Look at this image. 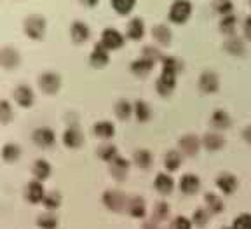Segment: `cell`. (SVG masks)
<instances>
[{"mask_svg": "<svg viewBox=\"0 0 251 229\" xmlns=\"http://www.w3.org/2000/svg\"><path fill=\"white\" fill-rule=\"evenodd\" d=\"M96 156H98L100 159H103V161H106V163L114 161V159L119 156L117 147H115L114 143H103V145H100L98 150H96Z\"/></svg>", "mask_w": 251, "mask_h": 229, "instance_id": "cell-34", "label": "cell"}, {"mask_svg": "<svg viewBox=\"0 0 251 229\" xmlns=\"http://www.w3.org/2000/svg\"><path fill=\"white\" fill-rule=\"evenodd\" d=\"M234 229H251V215L244 213L234 221Z\"/></svg>", "mask_w": 251, "mask_h": 229, "instance_id": "cell-46", "label": "cell"}, {"mask_svg": "<svg viewBox=\"0 0 251 229\" xmlns=\"http://www.w3.org/2000/svg\"><path fill=\"white\" fill-rule=\"evenodd\" d=\"M141 229H159V226L155 224V222H145V224H143V228Z\"/></svg>", "mask_w": 251, "mask_h": 229, "instance_id": "cell-51", "label": "cell"}, {"mask_svg": "<svg viewBox=\"0 0 251 229\" xmlns=\"http://www.w3.org/2000/svg\"><path fill=\"white\" fill-rule=\"evenodd\" d=\"M153 186H155V189L159 191V193L166 196V194H171L173 189H175V180H173L168 173H159L155 177Z\"/></svg>", "mask_w": 251, "mask_h": 229, "instance_id": "cell-30", "label": "cell"}, {"mask_svg": "<svg viewBox=\"0 0 251 229\" xmlns=\"http://www.w3.org/2000/svg\"><path fill=\"white\" fill-rule=\"evenodd\" d=\"M169 215V205L164 201H159L155 206H153V213L152 217L155 219V221H166Z\"/></svg>", "mask_w": 251, "mask_h": 229, "instance_id": "cell-44", "label": "cell"}, {"mask_svg": "<svg viewBox=\"0 0 251 229\" xmlns=\"http://www.w3.org/2000/svg\"><path fill=\"white\" fill-rule=\"evenodd\" d=\"M51 170H52L51 165H49V161H46V159H37V161L33 163V166H31V173H33L35 180H39V182H44L51 177Z\"/></svg>", "mask_w": 251, "mask_h": 229, "instance_id": "cell-28", "label": "cell"}, {"mask_svg": "<svg viewBox=\"0 0 251 229\" xmlns=\"http://www.w3.org/2000/svg\"><path fill=\"white\" fill-rule=\"evenodd\" d=\"M204 201H206V206H208V212H211V213H220L224 210V201H222L216 194L208 193L204 196Z\"/></svg>", "mask_w": 251, "mask_h": 229, "instance_id": "cell-41", "label": "cell"}, {"mask_svg": "<svg viewBox=\"0 0 251 229\" xmlns=\"http://www.w3.org/2000/svg\"><path fill=\"white\" fill-rule=\"evenodd\" d=\"M183 67H185V63L180 58H176V56H166L164 55V58H162V61H161V72H164V74H171V75H175V77L183 72Z\"/></svg>", "mask_w": 251, "mask_h": 229, "instance_id": "cell-21", "label": "cell"}, {"mask_svg": "<svg viewBox=\"0 0 251 229\" xmlns=\"http://www.w3.org/2000/svg\"><path fill=\"white\" fill-rule=\"evenodd\" d=\"M20 156H21V147L18 143H5L2 147V158H4V161L14 163L20 159Z\"/></svg>", "mask_w": 251, "mask_h": 229, "instance_id": "cell-36", "label": "cell"}, {"mask_svg": "<svg viewBox=\"0 0 251 229\" xmlns=\"http://www.w3.org/2000/svg\"><path fill=\"white\" fill-rule=\"evenodd\" d=\"M110 175L114 178H117V180H124L126 177H127V173H129V161L124 158H121V156H117V158L114 159V161H110Z\"/></svg>", "mask_w": 251, "mask_h": 229, "instance_id": "cell-18", "label": "cell"}, {"mask_svg": "<svg viewBox=\"0 0 251 229\" xmlns=\"http://www.w3.org/2000/svg\"><path fill=\"white\" fill-rule=\"evenodd\" d=\"M141 56L147 59H150V61H153V63H159V61H162V58H164V55H162V51L157 46H153V44H150V46H145L143 48V51H141Z\"/></svg>", "mask_w": 251, "mask_h": 229, "instance_id": "cell-40", "label": "cell"}, {"mask_svg": "<svg viewBox=\"0 0 251 229\" xmlns=\"http://www.w3.org/2000/svg\"><path fill=\"white\" fill-rule=\"evenodd\" d=\"M209 124H211L216 131L228 130L232 124V119L227 111H224V109H216V111L211 114V117H209Z\"/></svg>", "mask_w": 251, "mask_h": 229, "instance_id": "cell-19", "label": "cell"}, {"mask_svg": "<svg viewBox=\"0 0 251 229\" xmlns=\"http://www.w3.org/2000/svg\"><path fill=\"white\" fill-rule=\"evenodd\" d=\"M37 226L40 229H56L58 228V217L51 212L42 213V215L37 217Z\"/></svg>", "mask_w": 251, "mask_h": 229, "instance_id": "cell-39", "label": "cell"}, {"mask_svg": "<svg viewBox=\"0 0 251 229\" xmlns=\"http://www.w3.org/2000/svg\"><path fill=\"white\" fill-rule=\"evenodd\" d=\"M20 61H21V56H20V53H18V49L9 48V46L0 49V65L4 68H7V70L16 68L20 65Z\"/></svg>", "mask_w": 251, "mask_h": 229, "instance_id": "cell-16", "label": "cell"}, {"mask_svg": "<svg viewBox=\"0 0 251 229\" xmlns=\"http://www.w3.org/2000/svg\"><path fill=\"white\" fill-rule=\"evenodd\" d=\"M46 27H47L46 18L40 16V14H30V16L23 21L25 33L33 40L44 39V35H46Z\"/></svg>", "mask_w": 251, "mask_h": 229, "instance_id": "cell-2", "label": "cell"}, {"mask_svg": "<svg viewBox=\"0 0 251 229\" xmlns=\"http://www.w3.org/2000/svg\"><path fill=\"white\" fill-rule=\"evenodd\" d=\"M152 39L159 46H169L173 40V30L164 23H157L152 27Z\"/></svg>", "mask_w": 251, "mask_h": 229, "instance_id": "cell-14", "label": "cell"}, {"mask_svg": "<svg viewBox=\"0 0 251 229\" xmlns=\"http://www.w3.org/2000/svg\"><path fill=\"white\" fill-rule=\"evenodd\" d=\"M176 89V77L171 74H164L161 72V75L155 81V91L161 96H171L173 91Z\"/></svg>", "mask_w": 251, "mask_h": 229, "instance_id": "cell-10", "label": "cell"}, {"mask_svg": "<svg viewBox=\"0 0 251 229\" xmlns=\"http://www.w3.org/2000/svg\"><path fill=\"white\" fill-rule=\"evenodd\" d=\"M192 16V2L190 0H173L169 5L168 18L171 23L183 25Z\"/></svg>", "mask_w": 251, "mask_h": 229, "instance_id": "cell-1", "label": "cell"}, {"mask_svg": "<svg viewBox=\"0 0 251 229\" xmlns=\"http://www.w3.org/2000/svg\"><path fill=\"white\" fill-rule=\"evenodd\" d=\"M39 87L46 95H56L61 87V75L56 72H44L39 75Z\"/></svg>", "mask_w": 251, "mask_h": 229, "instance_id": "cell-6", "label": "cell"}, {"mask_svg": "<svg viewBox=\"0 0 251 229\" xmlns=\"http://www.w3.org/2000/svg\"><path fill=\"white\" fill-rule=\"evenodd\" d=\"M78 2L84 4V5H87V7H94V5H98L100 0H78Z\"/></svg>", "mask_w": 251, "mask_h": 229, "instance_id": "cell-50", "label": "cell"}, {"mask_svg": "<svg viewBox=\"0 0 251 229\" xmlns=\"http://www.w3.org/2000/svg\"><path fill=\"white\" fill-rule=\"evenodd\" d=\"M201 145H202V140L197 137V135L187 133L183 135L180 140H178V147H180L181 154L185 156H196L199 152Z\"/></svg>", "mask_w": 251, "mask_h": 229, "instance_id": "cell-7", "label": "cell"}, {"mask_svg": "<svg viewBox=\"0 0 251 229\" xmlns=\"http://www.w3.org/2000/svg\"><path fill=\"white\" fill-rule=\"evenodd\" d=\"M243 37L246 40H251V14L244 18L243 21Z\"/></svg>", "mask_w": 251, "mask_h": 229, "instance_id": "cell-48", "label": "cell"}, {"mask_svg": "<svg viewBox=\"0 0 251 229\" xmlns=\"http://www.w3.org/2000/svg\"><path fill=\"white\" fill-rule=\"evenodd\" d=\"M250 5H251V0H250Z\"/></svg>", "mask_w": 251, "mask_h": 229, "instance_id": "cell-52", "label": "cell"}, {"mask_svg": "<svg viewBox=\"0 0 251 229\" xmlns=\"http://www.w3.org/2000/svg\"><path fill=\"white\" fill-rule=\"evenodd\" d=\"M216 186L224 194H232L237 189V178L232 173H220L216 177Z\"/></svg>", "mask_w": 251, "mask_h": 229, "instance_id": "cell-26", "label": "cell"}, {"mask_svg": "<svg viewBox=\"0 0 251 229\" xmlns=\"http://www.w3.org/2000/svg\"><path fill=\"white\" fill-rule=\"evenodd\" d=\"M222 48L230 56H243L246 53V39L235 33V35H230L224 40Z\"/></svg>", "mask_w": 251, "mask_h": 229, "instance_id": "cell-8", "label": "cell"}, {"mask_svg": "<svg viewBox=\"0 0 251 229\" xmlns=\"http://www.w3.org/2000/svg\"><path fill=\"white\" fill-rule=\"evenodd\" d=\"M152 154H150V150L147 149H136L133 154V163L138 166V168H141V170H149L150 166H152Z\"/></svg>", "mask_w": 251, "mask_h": 229, "instance_id": "cell-31", "label": "cell"}, {"mask_svg": "<svg viewBox=\"0 0 251 229\" xmlns=\"http://www.w3.org/2000/svg\"><path fill=\"white\" fill-rule=\"evenodd\" d=\"M126 42V37L119 32L117 28H105L101 32V39H100V44L105 46L108 51H115V49H121Z\"/></svg>", "mask_w": 251, "mask_h": 229, "instance_id": "cell-5", "label": "cell"}, {"mask_svg": "<svg viewBox=\"0 0 251 229\" xmlns=\"http://www.w3.org/2000/svg\"><path fill=\"white\" fill-rule=\"evenodd\" d=\"M145 35V21L141 18H131L127 28H126V37L131 40H141Z\"/></svg>", "mask_w": 251, "mask_h": 229, "instance_id": "cell-20", "label": "cell"}, {"mask_svg": "<svg viewBox=\"0 0 251 229\" xmlns=\"http://www.w3.org/2000/svg\"><path fill=\"white\" fill-rule=\"evenodd\" d=\"M63 143L68 147V149H78V147L84 143V135L82 131L78 130L75 124L68 126L63 133Z\"/></svg>", "mask_w": 251, "mask_h": 229, "instance_id": "cell-15", "label": "cell"}, {"mask_svg": "<svg viewBox=\"0 0 251 229\" xmlns=\"http://www.w3.org/2000/svg\"><path fill=\"white\" fill-rule=\"evenodd\" d=\"M46 194L47 193H46V189H44L42 182H39V180L28 182V186L25 187V198H26V201H30L31 205L42 203Z\"/></svg>", "mask_w": 251, "mask_h": 229, "instance_id": "cell-12", "label": "cell"}, {"mask_svg": "<svg viewBox=\"0 0 251 229\" xmlns=\"http://www.w3.org/2000/svg\"><path fill=\"white\" fill-rule=\"evenodd\" d=\"M93 133L101 140H110L114 139L115 135V126L110 121H100L93 126Z\"/></svg>", "mask_w": 251, "mask_h": 229, "instance_id": "cell-29", "label": "cell"}, {"mask_svg": "<svg viewBox=\"0 0 251 229\" xmlns=\"http://www.w3.org/2000/svg\"><path fill=\"white\" fill-rule=\"evenodd\" d=\"M169 229H192V224H190V221L187 217H181L180 215V217H176L171 222Z\"/></svg>", "mask_w": 251, "mask_h": 229, "instance_id": "cell-47", "label": "cell"}, {"mask_svg": "<svg viewBox=\"0 0 251 229\" xmlns=\"http://www.w3.org/2000/svg\"><path fill=\"white\" fill-rule=\"evenodd\" d=\"M114 112L121 121H126V119H129L131 114H134V109H133V103L129 100L121 98L114 107Z\"/></svg>", "mask_w": 251, "mask_h": 229, "instance_id": "cell-33", "label": "cell"}, {"mask_svg": "<svg viewBox=\"0 0 251 229\" xmlns=\"http://www.w3.org/2000/svg\"><path fill=\"white\" fill-rule=\"evenodd\" d=\"M70 37L75 44H82V42H86V40H89L91 28L87 27V23L77 20V21H74L70 27Z\"/></svg>", "mask_w": 251, "mask_h": 229, "instance_id": "cell-17", "label": "cell"}, {"mask_svg": "<svg viewBox=\"0 0 251 229\" xmlns=\"http://www.w3.org/2000/svg\"><path fill=\"white\" fill-rule=\"evenodd\" d=\"M127 200L129 198H126V194L117 189H108L103 193V205L112 212H124L127 206Z\"/></svg>", "mask_w": 251, "mask_h": 229, "instance_id": "cell-3", "label": "cell"}, {"mask_svg": "<svg viewBox=\"0 0 251 229\" xmlns=\"http://www.w3.org/2000/svg\"><path fill=\"white\" fill-rule=\"evenodd\" d=\"M31 140L35 142V145L42 147V149H47V147H52L56 142V133L51 130V128L42 126L37 128L33 133H31Z\"/></svg>", "mask_w": 251, "mask_h": 229, "instance_id": "cell-9", "label": "cell"}, {"mask_svg": "<svg viewBox=\"0 0 251 229\" xmlns=\"http://www.w3.org/2000/svg\"><path fill=\"white\" fill-rule=\"evenodd\" d=\"M192 221H194V224H196L197 228H204V226L208 224V221H209V212H208V210H204V208L196 210V212H194V215H192Z\"/></svg>", "mask_w": 251, "mask_h": 229, "instance_id": "cell-45", "label": "cell"}, {"mask_svg": "<svg viewBox=\"0 0 251 229\" xmlns=\"http://www.w3.org/2000/svg\"><path fill=\"white\" fill-rule=\"evenodd\" d=\"M243 139H244V142L251 143V124H248L243 130Z\"/></svg>", "mask_w": 251, "mask_h": 229, "instance_id": "cell-49", "label": "cell"}, {"mask_svg": "<svg viewBox=\"0 0 251 229\" xmlns=\"http://www.w3.org/2000/svg\"><path fill=\"white\" fill-rule=\"evenodd\" d=\"M197 86L206 95H213L220 89V75L211 68H206V70L201 72L199 79H197Z\"/></svg>", "mask_w": 251, "mask_h": 229, "instance_id": "cell-4", "label": "cell"}, {"mask_svg": "<svg viewBox=\"0 0 251 229\" xmlns=\"http://www.w3.org/2000/svg\"><path fill=\"white\" fill-rule=\"evenodd\" d=\"M224 229H228V228H224Z\"/></svg>", "mask_w": 251, "mask_h": 229, "instance_id": "cell-53", "label": "cell"}, {"mask_svg": "<svg viewBox=\"0 0 251 229\" xmlns=\"http://www.w3.org/2000/svg\"><path fill=\"white\" fill-rule=\"evenodd\" d=\"M234 2L232 0H213V12H216L220 18L234 14Z\"/></svg>", "mask_w": 251, "mask_h": 229, "instance_id": "cell-35", "label": "cell"}, {"mask_svg": "<svg viewBox=\"0 0 251 229\" xmlns=\"http://www.w3.org/2000/svg\"><path fill=\"white\" fill-rule=\"evenodd\" d=\"M89 63H91V67H94V68L106 67V65L110 63V51L100 42L94 44L93 51H91V55H89Z\"/></svg>", "mask_w": 251, "mask_h": 229, "instance_id": "cell-11", "label": "cell"}, {"mask_svg": "<svg viewBox=\"0 0 251 229\" xmlns=\"http://www.w3.org/2000/svg\"><path fill=\"white\" fill-rule=\"evenodd\" d=\"M202 145L206 147L209 152H216V150L225 147V139L218 131H208V133L202 137Z\"/></svg>", "mask_w": 251, "mask_h": 229, "instance_id": "cell-24", "label": "cell"}, {"mask_svg": "<svg viewBox=\"0 0 251 229\" xmlns=\"http://www.w3.org/2000/svg\"><path fill=\"white\" fill-rule=\"evenodd\" d=\"M201 187V180L197 175L194 173H187L183 175V177L180 178V191L183 194H187V196H190V194H196L197 191H199Z\"/></svg>", "mask_w": 251, "mask_h": 229, "instance_id": "cell-25", "label": "cell"}, {"mask_svg": "<svg viewBox=\"0 0 251 229\" xmlns=\"http://www.w3.org/2000/svg\"><path fill=\"white\" fill-rule=\"evenodd\" d=\"M12 96H14V102L18 103L23 109H28V107L33 105V100H35V95H33V89L26 84H20L12 91Z\"/></svg>", "mask_w": 251, "mask_h": 229, "instance_id": "cell-13", "label": "cell"}, {"mask_svg": "<svg viewBox=\"0 0 251 229\" xmlns=\"http://www.w3.org/2000/svg\"><path fill=\"white\" fill-rule=\"evenodd\" d=\"M14 117V112H12V107L7 100H0V123L9 124Z\"/></svg>", "mask_w": 251, "mask_h": 229, "instance_id": "cell-42", "label": "cell"}, {"mask_svg": "<svg viewBox=\"0 0 251 229\" xmlns=\"http://www.w3.org/2000/svg\"><path fill=\"white\" fill-rule=\"evenodd\" d=\"M180 165H181V154L178 150H169V152H166V156H164L166 170L176 172L178 168H180Z\"/></svg>", "mask_w": 251, "mask_h": 229, "instance_id": "cell-38", "label": "cell"}, {"mask_svg": "<svg viewBox=\"0 0 251 229\" xmlns=\"http://www.w3.org/2000/svg\"><path fill=\"white\" fill-rule=\"evenodd\" d=\"M126 210H127V213H129L131 217L143 219L145 217V213H147V205H145V201H143V198L131 196L129 200H127V206H126Z\"/></svg>", "mask_w": 251, "mask_h": 229, "instance_id": "cell-23", "label": "cell"}, {"mask_svg": "<svg viewBox=\"0 0 251 229\" xmlns=\"http://www.w3.org/2000/svg\"><path fill=\"white\" fill-rule=\"evenodd\" d=\"M133 109H134V115H136L138 123H147V121H150V117H152V109H150V105L145 100H136Z\"/></svg>", "mask_w": 251, "mask_h": 229, "instance_id": "cell-32", "label": "cell"}, {"mask_svg": "<svg viewBox=\"0 0 251 229\" xmlns=\"http://www.w3.org/2000/svg\"><path fill=\"white\" fill-rule=\"evenodd\" d=\"M153 67H155V63L150 61V59L143 58V56H140V58H136L134 61H131V72H133L134 75H138V77L149 75Z\"/></svg>", "mask_w": 251, "mask_h": 229, "instance_id": "cell-27", "label": "cell"}, {"mask_svg": "<svg viewBox=\"0 0 251 229\" xmlns=\"http://www.w3.org/2000/svg\"><path fill=\"white\" fill-rule=\"evenodd\" d=\"M44 206H46L47 210H56L59 208V205H61V194L58 193V191H51V193H47L46 198H44Z\"/></svg>", "mask_w": 251, "mask_h": 229, "instance_id": "cell-43", "label": "cell"}, {"mask_svg": "<svg viewBox=\"0 0 251 229\" xmlns=\"http://www.w3.org/2000/svg\"><path fill=\"white\" fill-rule=\"evenodd\" d=\"M237 27H239V18H237V14H227V16H222L218 21V30L222 33H225L227 37L230 35H235V32H237Z\"/></svg>", "mask_w": 251, "mask_h": 229, "instance_id": "cell-22", "label": "cell"}, {"mask_svg": "<svg viewBox=\"0 0 251 229\" xmlns=\"http://www.w3.org/2000/svg\"><path fill=\"white\" fill-rule=\"evenodd\" d=\"M110 5L117 14H129L136 5V0H110Z\"/></svg>", "mask_w": 251, "mask_h": 229, "instance_id": "cell-37", "label": "cell"}]
</instances>
